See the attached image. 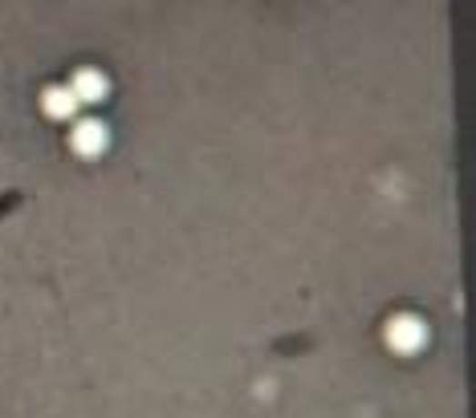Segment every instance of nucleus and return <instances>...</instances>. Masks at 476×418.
Instances as JSON below:
<instances>
[{
	"mask_svg": "<svg viewBox=\"0 0 476 418\" xmlns=\"http://www.w3.org/2000/svg\"><path fill=\"white\" fill-rule=\"evenodd\" d=\"M387 345L395 353H420L428 345V325L420 317H411V313H403V317H395L387 325Z\"/></svg>",
	"mask_w": 476,
	"mask_h": 418,
	"instance_id": "f257e3e1",
	"label": "nucleus"
},
{
	"mask_svg": "<svg viewBox=\"0 0 476 418\" xmlns=\"http://www.w3.org/2000/svg\"><path fill=\"white\" fill-rule=\"evenodd\" d=\"M106 143H110L106 122H98V118H82V122H74V134H69V146H74L77 154L94 159V154H102V151H106Z\"/></svg>",
	"mask_w": 476,
	"mask_h": 418,
	"instance_id": "f03ea898",
	"label": "nucleus"
},
{
	"mask_svg": "<svg viewBox=\"0 0 476 418\" xmlns=\"http://www.w3.org/2000/svg\"><path fill=\"white\" fill-rule=\"evenodd\" d=\"M66 90L74 94V102H77V106H94V102H102V98H106L110 82L98 74V69H77V74H74V82H69Z\"/></svg>",
	"mask_w": 476,
	"mask_h": 418,
	"instance_id": "7ed1b4c3",
	"label": "nucleus"
},
{
	"mask_svg": "<svg viewBox=\"0 0 476 418\" xmlns=\"http://www.w3.org/2000/svg\"><path fill=\"white\" fill-rule=\"evenodd\" d=\"M41 106H46L49 118H74V114H77V102H74V94H69L66 85H54V90H46Z\"/></svg>",
	"mask_w": 476,
	"mask_h": 418,
	"instance_id": "20e7f679",
	"label": "nucleus"
}]
</instances>
